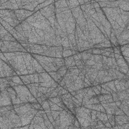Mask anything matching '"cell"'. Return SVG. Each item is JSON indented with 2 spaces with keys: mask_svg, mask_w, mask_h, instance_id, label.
<instances>
[{
  "mask_svg": "<svg viewBox=\"0 0 129 129\" xmlns=\"http://www.w3.org/2000/svg\"><path fill=\"white\" fill-rule=\"evenodd\" d=\"M31 103V105L33 108H34L37 110H43L41 105L39 102H33V103Z\"/></svg>",
  "mask_w": 129,
  "mask_h": 129,
  "instance_id": "10",
  "label": "cell"
},
{
  "mask_svg": "<svg viewBox=\"0 0 129 129\" xmlns=\"http://www.w3.org/2000/svg\"><path fill=\"white\" fill-rule=\"evenodd\" d=\"M66 3L69 9H72L74 8H76L78 6H80V4L77 1H66Z\"/></svg>",
  "mask_w": 129,
  "mask_h": 129,
  "instance_id": "7",
  "label": "cell"
},
{
  "mask_svg": "<svg viewBox=\"0 0 129 129\" xmlns=\"http://www.w3.org/2000/svg\"><path fill=\"white\" fill-rule=\"evenodd\" d=\"M115 125H121L124 123H128V116L124 115H114Z\"/></svg>",
  "mask_w": 129,
  "mask_h": 129,
  "instance_id": "3",
  "label": "cell"
},
{
  "mask_svg": "<svg viewBox=\"0 0 129 129\" xmlns=\"http://www.w3.org/2000/svg\"><path fill=\"white\" fill-rule=\"evenodd\" d=\"M1 49L2 52H10L14 51H26L24 47L18 42H10L1 40Z\"/></svg>",
  "mask_w": 129,
  "mask_h": 129,
  "instance_id": "1",
  "label": "cell"
},
{
  "mask_svg": "<svg viewBox=\"0 0 129 129\" xmlns=\"http://www.w3.org/2000/svg\"><path fill=\"white\" fill-rule=\"evenodd\" d=\"M14 11L18 20L20 22V23L25 21L26 18L30 16V15H32L34 12L25 9L16 10H14Z\"/></svg>",
  "mask_w": 129,
  "mask_h": 129,
  "instance_id": "2",
  "label": "cell"
},
{
  "mask_svg": "<svg viewBox=\"0 0 129 129\" xmlns=\"http://www.w3.org/2000/svg\"><path fill=\"white\" fill-rule=\"evenodd\" d=\"M120 50L121 55L123 56V57H128V44L121 45Z\"/></svg>",
  "mask_w": 129,
  "mask_h": 129,
  "instance_id": "6",
  "label": "cell"
},
{
  "mask_svg": "<svg viewBox=\"0 0 129 129\" xmlns=\"http://www.w3.org/2000/svg\"><path fill=\"white\" fill-rule=\"evenodd\" d=\"M67 68L65 65L61 67L57 70L56 73L57 74L58 79L60 81L62 79L63 77L64 76L65 74L67 73Z\"/></svg>",
  "mask_w": 129,
  "mask_h": 129,
  "instance_id": "5",
  "label": "cell"
},
{
  "mask_svg": "<svg viewBox=\"0 0 129 129\" xmlns=\"http://www.w3.org/2000/svg\"><path fill=\"white\" fill-rule=\"evenodd\" d=\"M12 81L18 85H23L24 84V83H23V82L22 81L20 77L17 76V75L12 77Z\"/></svg>",
  "mask_w": 129,
  "mask_h": 129,
  "instance_id": "8",
  "label": "cell"
},
{
  "mask_svg": "<svg viewBox=\"0 0 129 129\" xmlns=\"http://www.w3.org/2000/svg\"><path fill=\"white\" fill-rule=\"evenodd\" d=\"M64 60L65 66H66L67 69L70 67H74L76 66L75 61L74 59L73 55L64 57Z\"/></svg>",
  "mask_w": 129,
  "mask_h": 129,
  "instance_id": "4",
  "label": "cell"
},
{
  "mask_svg": "<svg viewBox=\"0 0 129 129\" xmlns=\"http://www.w3.org/2000/svg\"><path fill=\"white\" fill-rule=\"evenodd\" d=\"M125 114L123 112V111L122 110H121L118 107L116 106L115 108V112H114V115H124Z\"/></svg>",
  "mask_w": 129,
  "mask_h": 129,
  "instance_id": "11",
  "label": "cell"
},
{
  "mask_svg": "<svg viewBox=\"0 0 129 129\" xmlns=\"http://www.w3.org/2000/svg\"><path fill=\"white\" fill-rule=\"evenodd\" d=\"M108 120L110 123V124L112 125V128L113 126L115 125V117H114V114H107Z\"/></svg>",
  "mask_w": 129,
  "mask_h": 129,
  "instance_id": "9",
  "label": "cell"
},
{
  "mask_svg": "<svg viewBox=\"0 0 129 129\" xmlns=\"http://www.w3.org/2000/svg\"><path fill=\"white\" fill-rule=\"evenodd\" d=\"M96 112H97L96 110L91 109V119L92 120H95L96 118Z\"/></svg>",
  "mask_w": 129,
  "mask_h": 129,
  "instance_id": "12",
  "label": "cell"
},
{
  "mask_svg": "<svg viewBox=\"0 0 129 129\" xmlns=\"http://www.w3.org/2000/svg\"><path fill=\"white\" fill-rule=\"evenodd\" d=\"M104 125H105V127L107 128H112V125L109 123L108 120L105 122V123H104Z\"/></svg>",
  "mask_w": 129,
  "mask_h": 129,
  "instance_id": "13",
  "label": "cell"
}]
</instances>
